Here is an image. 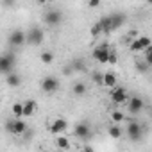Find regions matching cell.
Here are the masks:
<instances>
[{
	"instance_id": "obj_1",
	"label": "cell",
	"mask_w": 152,
	"mask_h": 152,
	"mask_svg": "<svg viewBox=\"0 0 152 152\" xmlns=\"http://www.w3.org/2000/svg\"><path fill=\"white\" fill-rule=\"evenodd\" d=\"M91 56H93L95 61H99V63H102V64L107 63V61H109V56H111L109 45H107V43H100V45H97V47L93 48Z\"/></svg>"
},
{
	"instance_id": "obj_2",
	"label": "cell",
	"mask_w": 152,
	"mask_h": 152,
	"mask_svg": "<svg viewBox=\"0 0 152 152\" xmlns=\"http://www.w3.org/2000/svg\"><path fill=\"white\" fill-rule=\"evenodd\" d=\"M43 39H45V32H43V29H39V27H32V29H29V32H27V43H29V45L38 47V45L43 43Z\"/></svg>"
},
{
	"instance_id": "obj_3",
	"label": "cell",
	"mask_w": 152,
	"mask_h": 152,
	"mask_svg": "<svg viewBox=\"0 0 152 152\" xmlns=\"http://www.w3.org/2000/svg\"><path fill=\"white\" fill-rule=\"evenodd\" d=\"M150 45H152V39L148 36H140L134 41H131L129 48H131V52H145Z\"/></svg>"
},
{
	"instance_id": "obj_4",
	"label": "cell",
	"mask_w": 152,
	"mask_h": 152,
	"mask_svg": "<svg viewBox=\"0 0 152 152\" xmlns=\"http://www.w3.org/2000/svg\"><path fill=\"white\" fill-rule=\"evenodd\" d=\"M13 70H15V56L6 54L4 57H0V72H2L6 77L13 73Z\"/></svg>"
},
{
	"instance_id": "obj_5",
	"label": "cell",
	"mask_w": 152,
	"mask_h": 152,
	"mask_svg": "<svg viewBox=\"0 0 152 152\" xmlns=\"http://www.w3.org/2000/svg\"><path fill=\"white\" fill-rule=\"evenodd\" d=\"M129 99H131V97L127 95L125 88L116 86V88L111 90V100H113L115 104H125V102H129Z\"/></svg>"
},
{
	"instance_id": "obj_6",
	"label": "cell",
	"mask_w": 152,
	"mask_h": 152,
	"mask_svg": "<svg viewBox=\"0 0 152 152\" xmlns=\"http://www.w3.org/2000/svg\"><path fill=\"white\" fill-rule=\"evenodd\" d=\"M141 134H143V129L138 122H129L127 125V136L131 141H140L141 140Z\"/></svg>"
},
{
	"instance_id": "obj_7",
	"label": "cell",
	"mask_w": 152,
	"mask_h": 152,
	"mask_svg": "<svg viewBox=\"0 0 152 152\" xmlns=\"http://www.w3.org/2000/svg\"><path fill=\"white\" fill-rule=\"evenodd\" d=\"M59 88V81L56 77H52V75H48V77H45L41 81V90L43 93H56Z\"/></svg>"
},
{
	"instance_id": "obj_8",
	"label": "cell",
	"mask_w": 152,
	"mask_h": 152,
	"mask_svg": "<svg viewBox=\"0 0 152 152\" xmlns=\"http://www.w3.org/2000/svg\"><path fill=\"white\" fill-rule=\"evenodd\" d=\"M61 20H63V15L57 9H52V11H47L45 13V23L50 25V27H57L61 23Z\"/></svg>"
},
{
	"instance_id": "obj_9",
	"label": "cell",
	"mask_w": 152,
	"mask_h": 152,
	"mask_svg": "<svg viewBox=\"0 0 152 152\" xmlns=\"http://www.w3.org/2000/svg\"><path fill=\"white\" fill-rule=\"evenodd\" d=\"M73 134L75 136H77L79 140H88L90 136H91V131H90V125L88 124H84V122H81V124H77V125H75L73 127Z\"/></svg>"
},
{
	"instance_id": "obj_10",
	"label": "cell",
	"mask_w": 152,
	"mask_h": 152,
	"mask_svg": "<svg viewBox=\"0 0 152 152\" xmlns=\"http://www.w3.org/2000/svg\"><path fill=\"white\" fill-rule=\"evenodd\" d=\"M66 129H68V122H66L64 118H57V120H54L52 125L48 127V131H50L52 134H56V136H61V132H64Z\"/></svg>"
},
{
	"instance_id": "obj_11",
	"label": "cell",
	"mask_w": 152,
	"mask_h": 152,
	"mask_svg": "<svg viewBox=\"0 0 152 152\" xmlns=\"http://www.w3.org/2000/svg\"><path fill=\"white\" fill-rule=\"evenodd\" d=\"M9 41H11V45H15V47H22L23 43H27V34H25V32H22L20 29H16V31H13V32H11Z\"/></svg>"
},
{
	"instance_id": "obj_12",
	"label": "cell",
	"mask_w": 152,
	"mask_h": 152,
	"mask_svg": "<svg viewBox=\"0 0 152 152\" xmlns=\"http://www.w3.org/2000/svg\"><path fill=\"white\" fill-rule=\"evenodd\" d=\"M143 99H140V97H131L129 99V102H127V107H129V113L131 115H138L141 109H143Z\"/></svg>"
},
{
	"instance_id": "obj_13",
	"label": "cell",
	"mask_w": 152,
	"mask_h": 152,
	"mask_svg": "<svg viewBox=\"0 0 152 152\" xmlns=\"http://www.w3.org/2000/svg\"><path fill=\"white\" fill-rule=\"evenodd\" d=\"M109 22H111V31H116V29H120L127 22V18H125V15L116 13V15H111L109 16Z\"/></svg>"
},
{
	"instance_id": "obj_14",
	"label": "cell",
	"mask_w": 152,
	"mask_h": 152,
	"mask_svg": "<svg viewBox=\"0 0 152 152\" xmlns=\"http://www.w3.org/2000/svg\"><path fill=\"white\" fill-rule=\"evenodd\" d=\"M27 131V124L22 120V118H15V124H13V134H23Z\"/></svg>"
},
{
	"instance_id": "obj_15",
	"label": "cell",
	"mask_w": 152,
	"mask_h": 152,
	"mask_svg": "<svg viewBox=\"0 0 152 152\" xmlns=\"http://www.w3.org/2000/svg\"><path fill=\"white\" fill-rule=\"evenodd\" d=\"M104 84L109 86L111 90L116 88V73H115V72H106V73H104Z\"/></svg>"
},
{
	"instance_id": "obj_16",
	"label": "cell",
	"mask_w": 152,
	"mask_h": 152,
	"mask_svg": "<svg viewBox=\"0 0 152 152\" xmlns=\"http://www.w3.org/2000/svg\"><path fill=\"white\" fill-rule=\"evenodd\" d=\"M36 111V102L34 100H25L23 102V116H32Z\"/></svg>"
},
{
	"instance_id": "obj_17",
	"label": "cell",
	"mask_w": 152,
	"mask_h": 152,
	"mask_svg": "<svg viewBox=\"0 0 152 152\" xmlns=\"http://www.w3.org/2000/svg\"><path fill=\"white\" fill-rule=\"evenodd\" d=\"M56 145H57V148H61V150H68V148H70V141H68L66 136H56Z\"/></svg>"
},
{
	"instance_id": "obj_18",
	"label": "cell",
	"mask_w": 152,
	"mask_h": 152,
	"mask_svg": "<svg viewBox=\"0 0 152 152\" xmlns=\"http://www.w3.org/2000/svg\"><path fill=\"white\" fill-rule=\"evenodd\" d=\"M70 66H72L73 72H86V64L83 63V59H73L70 63Z\"/></svg>"
},
{
	"instance_id": "obj_19",
	"label": "cell",
	"mask_w": 152,
	"mask_h": 152,
	"mask_svg": "<svg viewBox=\"0 0 152 152\" xmlns=\"http://www.w3.org/2000/svg\"><path fill=\"white\" fill-rule=\"evenodd\" d=\"M6 81H7V84H9V86L16 88V86H20V75L13 72L11 75H7V77H6Z\"/></svg>"
},
{
	"instance_id": "obj_20",
	"label": "cell",
	"mask_w": 152,
	"mask_h": 152,
	"mask_svg": "<svg viewBox=\"0 0 152 152\" xmlns=\"http://www.w3.org/2000/svg\"><path fill=\"white\" fill-rule=\"evenodd\" d=\"M86 90H88V88H86L84 83H75L73 88H72V91H73L75 95H79V97H81V95H86Z\"/></svg>"
},
{
	"instance_id": "obj_21",
	"label": "cell",
	"mask_w": 152,
	"mask_h": 152,
	"mask_svg": "<svg viewBox=\"0 0 152 152\" xmlns=\"http://www.w3.org/2000/svg\"><path fill=\"white\" fill-rule=\"evenodd\" d=\"M107 134H109L113 140H118V138L122 136V127H118V125H111V127L107 129Z\"/></svg>"
},
{
	"instance_id": "obj_22",
	"label": "cell",
	"mask_w": 152,
	"mask_h": 152,
	"mask_svg": "<svg viewBox=\"0 0 152 152\" xmlns=\"http://www.w3.org/2000/svg\"><path fill=\"white\" fill-rule=\"evenodd\" d=\"M11 109H13V115H15V118H22V116H23V104H20V102H15Z\"/></svg>"
},
{
	"instance_id": "obj_23",
	"label": "cell",
	"mask_w": 152,
	"mask_h": 152,
	"mask_svg": "<svg viewBox=\"0 0 152 152\" xmlns=\"http://www.w3.org/2000/svg\"><path fill=\"white\" fill-rule=\"evenodd\" d=\"M39 59H41V63H45V64H50V63L54 61V54H52V52H48V50H45V52H41Z\"/></svg>"
},
{
	"instance_id": "obj_24",
	"label": "cell",
	"mask_w": 152,
	"mask_h": 152,
	"mask_svg": "<svg viewBox=\"0 0 152 152\" xmlns=\"http://www.w3.org/2000/svg\"><path fill=\"white\" fill-rule=\"evenodd\" d=\"M90 32H91V36H93V38H97V36H99L100 32H104V27H102L100 20H99V22H97V23H95V25L91 27V31H90Z\"/></svg>"
},
{
	"instance_id": "obj_25",
	"label": "cell",
	"mask_w": 152,
	"mask_h": 152,
	"mask_svg": "<svg viewBox=\"0 0 152 152\" xmlns=\"http://www.w3.org/2000/svg\"><path fill=\"white\" fill-rule=\"evenodd\" d=\"M143 59H145V63L152 68V45H150V47L143 52Z\"/></svg>"
},
{
	"instance_id": "obj_26",
	"label": "cell",
	"mask_w": 152,
	"mask_h": 152,
	"mask_svg": "<svg viewBox=\"0 0 152 152\" xmlns=\"http://www.w3.org/2000/svg\"><path fill=\"white\" fill-rule=\"evenodd\" d=\"M91 79H93V83L95 84H104V75L100 73V72H93V75H91Z\"/></svg>"
},
{
	"instance_id": "obj_27",
	"label": "cell",
	"mask_w": 152,
	"mask_h": 152,
	"mask_svg": "<svg viewBox=\"0 0 152 152\" xmlns=\"http://www.w3.org/2000/svg\"><path fill=\"white\" fill-rule=\"evenodd\" d=\"M111 120L116 122V124L122 122V120H124V113H122V111H113V113H111Z\"/></svg>"
},
{
	"instance_id": "obj_28",
	"label": "cell",
	"mask_w": 152,
	"mask_h": 152,
	"mask_svg": "<svg viewBox=\"0 0 152 152\" xmlns=\"http://www.w3.org/2000/svg\"><path fill=\"white\" fill-rule=\"evenodd\" d=\"M116 61H118V56H116V52L115 50H111V56H109V64H116Z\"/></svg>"
},
{
	"instance_id": "obj_29",
	"label": "cell",
	"mask_w": 152,
	"mask_h": 152,
	"mask_svg": "<svg viewBox=\"0 0 152 152\" xmlns=\"http://www.w3.org/2000/svg\"><path fill=\"white\" fill-rule=\"evenodd\" d=\"M136 66H138V70H140V72H147V70H148V68H150V66H148V64H147V63H138V64H136Z\"/></svg>"
},
{
	"instance_id": "obj_30",
	"label": "cell",
	"mask_w": 152,
	"mask_h": 152,
	"mask_svg": "<svg viewBox=\"0 0 152 152\" xmlns=\"http://www.w3.org/2000/svg\"><path fill=\"white\" fill-rule=\"evenodd\" d=\"M88 6L95 9V7H99V6H100V2H99V0H90V2H88Z\"/></svg>"
},
{
	"instance_id": "obj_31",
	"label": "cell",
	"mask_w": 152,
	"mask_h": 152,
	"mask_svg": "<svg viewBox=\"0 0 152 152\" xmlns=\"http://www.w3.org/2000/svg\"><path fill=\"white\" fill-rule=\"evenodd\" d=\"M84 152H93V150H91L90 147H86V148H84Z\"/></svg>"
},
{
	"instance_id": "obj_32",
	"label": "cell",
	"mask_w": 152,
	"mask_h": 152,
	"mask_svg": "<svg viewBox=\"0 0 152 152\" xmlns=\"http://www.w3.org/2000/svg\"><path fill=\"white\" fill-rule=\"evenodd\" d=\"M41 152H48V150H41Z\"/></svg>"
}]
</instances>
